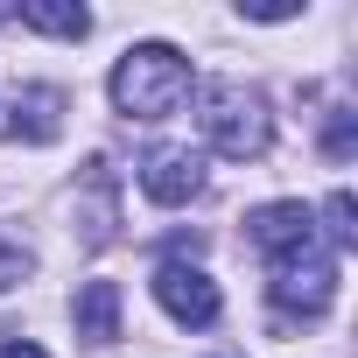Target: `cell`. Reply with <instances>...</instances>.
Instances as JSON below:
<instances>
[{"instance_id": "8992f818", "label": "cell", "mask_w": 358, "mask_h": 358, "mask_svg": "<svg viewBox=\"0 0 358 358\" xmlns=\"http://www.w3.org/2000/svg\"><path fill=\"white\" fill-rule=\"evenodd\" d=\"M141 190H148V204H190L204 190V155L197 148H155L141 162Z\"/></svg>"}, {"instance_id": "5b68a950", "label": "cell", "mask_w": 358, "mask_h": 358, "mask_svg": "<svg viewBox=\"0 0 358 358\" xmlns=\"http://www.w3.org/2000/svg\"><path fill=\"white\" fill-rule=\"evenodd\" d=\"M246 239H253L267 260H288V253H309V246H316V218H309V204L281 197V204L246 211Z\"/></svg>"}, {"instance_id": "52a82bcc", "label": "cell", "mask_w": 358, "mask_h": 358, "mask_svg": "<svg viewBox=\"0 0 358 358\" xmlns=\"http://www.w3.org/2000/svg\"><path fill=\"white\" fill-rule=\"evenodd\" d=\"M57 134H64V92H57V85H22V92H15V113H8V141L43 148V141H57Z\"/></svg>"}, {"instance_id": "ba28073f", "label": "cell", "mask_w": 358, "mask_h": 358, "mask_svg": "<svg viewBox=\"0 0 358 358\" xmlns=\"http://www.w3.org/2000/svg\"><path fill=\"white\" fill-rule=\"evenodd\" d=\"M78 337H92V344L120 337V288L113 281H85L78 288Z\"/></svg>"}, {"instance_id": "6da1fadb", "label": "cell", "mask_w": 358, "mask_h": 358, "mask_svg": "<svg viewBox=\"0 0 358 358\" xmlns=\"http://www.w3.org/2000/svg\"><path fill=\"white\" fill-rule=\"evenodd\" d=\"M190 57L183 50H169V43H141V50H127L120 57V71H113V106L127 113V120H169L176 106L190 99Z\"/></svg>"}, {"instance_id": "3957f363", "label": "cell", "mask_w": 358, "mask_h": 358, "mask_svg": "<svg viewBox=\"0 0 358 358\" xmlns=\"http://www.w3.org/2000/svg\"><path fill=\"white\" fill-rule=\"evenodd\" d=\"M274 302L288 309V316H323L330 302H337V260H316V253H288V260H274Z\"/></svg>"}, {"instance_id": "277c9868", "label": "cell", "mask_w": 358, "mask_h": 358, "mask_svg": "<svg viewBox=\"0 0 358 358\" xmlns=\"http://www.w3.org/2000/svg\"><path fill=\"white\" fill-rule=\"evenodd\" d=\"M155 302L183 323V330H204V323H218V281L204 274V267H183V260H169L162 274H155Z\"/></svg>"}, {"instance_id": "7a4b0ae2", "label": "cell", "mask_w": 358, "mask_h": 358, "mask_svg": "<svg viewBox=\"0 0 358 358\" xmlns=\"http://www.w3.org/2000/svg\"><path fill=\"white\" fill-rule=\"evenodd\" d=\"M204 134H211V148H218L225 162H260L267 141H274V120H267V106H260L253 92L211 85V92H204Z\"/></svg>"}, {"instance_id": "7c38bea8", "label": "cell", "mask_w": 358, "mask_h": 358, "mask_svg": "<svg viewBox=\"0 0 358 358\" xmlns=\"http://www.w3.org/2000/svg\"><path fill=\"white\" fill-rule=\"evenodd\" d=\"M22 281H29V253H22V246H0V295L22 288Z\"/></svg>"}, {"instance_id": "4fadbf2b", "label": "cell", "mask_w": 358, "mask_h": 358, "mask_svg": "<svg viewBox=\"0 0 358 358\" xmlns=\"http://www.w3.org/2000/svg\"><path fill=\"white\" fill-rule=\"evenodd\" d=\"M0 358H50V351H43V344H22V337H15V344H0Z\"/></svg>"}, {"instance_id": "30bf717a", "label": "cell", "mask_w": 358, "mask_h": 358, "mask_svg": "<svg viewBox=\"0 0 358 358\" xmlns=\"http://www.w3.org/2000/svg\"><path fill=\"white\" fill-rule=\"evenodd\" d=\"M351 218H358L351 190H330V239H337V246H351V239H358V225H351Z\"/></svg>"}, {"instance_id": "9c48e42d", "label": "cell", "mask_w": 358, "mask_h": 358, "mask_svg": "<svg viewBox=\"0 0 358 358\" xmlns=\"http://www.w3.org/2000/svg\"><path fill=\"white\" fill-rule=\"evenodd\" d=\"M22 22H29V29H43V36H64V43L92 36V15H85V8H71V0H29Z\"/></svg>"}, {"instance_id": "8fae6325", "label": "cell", "mask_w": 358, "mask_h": 358, "mask_svg": "<svg viewBox=\"0 0 358 358\" xmlns=\"http://www.w3.org/2000/svg\"><path fill=\"white\" fill-rule=\"evenodd\" d=\"M351 141H358L351 113H330V127H323V155H330V162H344V155H351Z\"/></svg>"}]
</instances>
